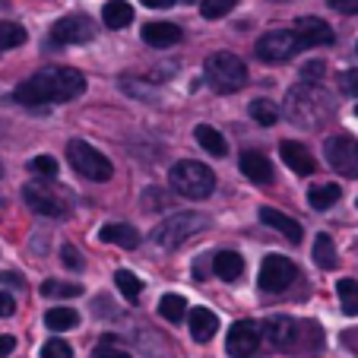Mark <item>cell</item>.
I'll use <instances>...</instances> for the list:
<instances>
[{"label":"cell","mask_w":358,"mask_h":358,"mask_svg":"<svg viewBox=\"0 0 358 358\" xmlns=\"http://www.w3.org/2000/svg\"><path fill=\"white\" fill-rule=\"evenodd\" d=\"M86 92V76L73 67H48L35 76L22 80L16 86V101L20 105H64Z\"/></svg>","instance_id":"obj_1"},{"label":"cell","mask_w":358,"mask_h":358,"mask_svg":"<svg viewBox=\"0 0 358 358\" xmlns=\"http://www.w3.org/2000/svg\"><path fill=\"white\" fill-rule=\"evenodd\" d=\"M333 115V101L320 86H295L285 95V117L298 127H317Z\"/></svg>","instance_id":"obj_2"},{"label":"cell","mask_w":358,"mask_h":358,"mask_svg":"<svg viewBox=\"0 0 358 358\" xmlns=\"http://www.w3.org/2000/svg\"><path fill=\"white\" fill-rule=\"evenodd\" d=\"M169 184L175 187V194L187 196V200H206L216 190V175L203 162L181 159V162H175L169 169Z\"/></svg>","instance_id":"obj_3"},{"label":"cell","mask_w":358,"mask_h":358,"mask_svg":"<svg viewBox=\"0 0 358 358\" xmlns=\"http://www.w3.org/2000/svg\"><path fill=\"white\" fill-rule=\"evenodd\" d=\"M203 76H206V83H210L216 92L229 95V92L244 89V83H248V67H244V61L238 55H231V51H216V55H210L206 64H203Z\"/></svg>","instance_id":"obj_4"},{"label":"cell","mask_w":358,"mask_h":358,"mask_svg":"<svg viewBox=\"0 0 358 358\" xmlns=\"http://www.w3.org/2000/svg\"><path fill=\"white\" fill-rule=\"evenodd\" d=\"M264 336L270 339L273 349H282V352H311L308 345V333L317 330V324H298L295 317L289 314H273L264 327Z\"/></svg>","instance_id":"obj_5"},{"label":"cell","mask_w":358,"mask_h":358,"mask_svg":"<svg viewBox=\"0 0 358 358\" xmlns=\"http://www.w3.org/2000/svg\"><path fill=\"white\" fill-rule=\"evenodd\" d=\"M203 229H210V219L203 213H178V216L165 219L156 231H152V241L162 250H178L181 244H187L190 238H196Z\"/></svg>","instance_id":"obj_6"},{"label":"cell","mask_w":358,"mask_h":358,"mask_svg":"<svg viewBox=\"0 0 358 358\" xmlns=\"http://www.w3.org/2000/svg\"><path fill=\"white\" fill-rule=\"evenodd\" d=\"M22 200L29 203V210L48 219H67L73 213V203L67 200V194H61L51 181H29L22 187Z\"/></svg>","instance_id":"obj_7"},{"label":"cell","mask_w":358,"mask_h":358,"mask_svg":"<svg viewBox=\"0 0 358 358\" xmlns=\"http://www.w3.org/2000/svg\"><path fill=\"white\" fill-rule=\"evenodd\" d=\"M67 162L73 165L76 175L89 178V181H108L115 175V165L101 156L95 146H89L86 140H70L67 143Z\"/></svg>","instance_id":"obj_8"},{"label":"cell","mask_w":358,"mask_h":358,"mask_svg":"<svg viewBox=\"0 0 358 358\" xmlns=\"http://www.w3.org/2000/svg\"><path fill=\"white\" fill-rule=\"evenodd\" d=\"M327 162L336 175L343 178H358V140L349 134H333L324 140Z\"/></svg>","instance_id":"obj_9"},{"label":"cell","mask_w":358,"mask_h":358,"mask_svg":"<svg viewBox=\"0 0 358 358\" xmlns=\"http://www.w3.org/2000/svg\"><path fill=\"white\" fill-rule=\"evenodd\" d=\"M298 276V266L292 264L289 257L282 254H266L264 264H260V276H257V285L264 292H285Z\"/></svg>","instance_id":"obj_10"},{"label":"cell","mask_w":358,"mask_h":358,"mask_svg":"<svg viewBox=\"0 0 358 358\" xmlns=\"http://www.w3.org/2000/svg\"><path fill=\"white\" fill-rule=\"evenodd\" d=\"M298 51L301 48H298V38L292 29H273V32L257 38V57L266 64H282L289 57H295Z\"/></svg>","instance_id":"obj_11"},{"label":"cell","mask_w":358,"mask_h":358,"mask_svg":"<svg viewBox=\"0 0 358 358\" xmlns=\"http://www.w3.org/2000/svg\"><path fill=\"white\" fill-rule=\"evenodd\" d=\"M260 343H264V330H260L257 320H238L229 330L225 349L231 358H257Z\"/></svg>","instance_id":"obj_12"},{"label":"cell","mask_w":358,"mask_h":358,"mask_svg":"<svg viewBox=\"0 0 358 358\" xmlns=\"http://www.w3.org/2000/svg\"><path fill=\"white\" fill-rule=\"evenodd\" d=\"M95 38V26L89 16H64L51 29V41L55 45H86Z\"/></svg>","instance_id":"obj_13"},{"label":"cell","mask_w":358,"mask_h":358,"mask_svg":"<svg viewBox=\"0 0 358 358\" xmlns=\"http://www.w3.org/2000/svg\"><path fill=\"white\" fill-rule=\"evenodd\" d=\"M292 32H295V38H298V48H320V45H333V41H336L333 29L327 26L324 20H317V16L298 20Z\"/></svg>","instance_id":"obj_14"},{"label":"cell","mask_w":358,"mask_h":358,"mask_svg":"<svg viewBox=\"0 0 358 358\" xmlns=\"http://www.w3.org/2000/svg\"><path fill=\"white\" fill-rule=\"evenodd\" d=\"M279 156H282V162L289 165L295 175H314L317 171V162H314V156L308 152V146H301V143L295 140H282L279 143Z\"/></svg>","instance_id":"obj_15"},{"label":"cell","mask_w":358,"mask_h":358,"mask_svg":"<svg viewBox=\"0 0 358 358\" xmlns=\"http://www.w3.org/2000/svg\"><path fill=\"white\" fill-rule=\"evenodd\" d=\"M260 222L270 225V229H276V231H282V235L289 238L292 244H301V238H304V231H301V225H298V219L285 216V213L273 210V206H260Z\"/></svg>","instance_id":"obj_16"},{"label":"cell","mask_w":358,"mask_h":358,"mask_svg":"<svg viewBox=\"0 0 358 358\" xmlns=\"http://www.w3.org/2000/svg\"><path fill=\"white\" fill-rule=\"evenodd\" d=\"M241 171L244 178H250L254 184H270L273 181V165L264 152H254V149H244L241 152Z\"/></svg>","instance_id":"obj_17"},{"label":"cell","mask_w":358,"mask_h":358,"mask_svg":"<svg viewBox=\"0 0 358 358\" xmlns=\"http://www.w3.org/2000/svg\"><path fill=\"white\" fill-rule=\"evenodd\" d=\"M187 324H190V336H194L196 343H210L219 330V317L210 308H194V311L187 314Z\"/></svg>","instance_id":"obj_18"},{"label":"cell","mask_w":358,"mask_h":358,"mask_svg":"<svg viewBox=\"0 0 358 358\" xmlns=\"http://www.w3.org/2000/svg\"><path fill=\"white\" fill-rule=\"evenodd\" d=\"M143 41L149 48H171L181 41V29L175 22H146L143 26Z\"/></svg>","instance_id":"obj_19"},{"label":"cell","mask_w":358,"mask_h":358,"mask_svg":"<svg viewBox=\"0 0 358 358\" xmlns=\"http://www.w3.org/2000/svg\"><path fill=\"white\" fill-rule=\"evenodd\" d=\"M99 238L105 244H117V248H136L140 244V231L134 229V225H127V222H111V225H105V229L99 231Z\"/></svg>","instance_id":"obj_20"},{"label":"cell","mask_w":358,"mask_h":358,"mask_svg":"<svg viewBox=\"0 0 358 358\" xmlns=\"http://www.w3.org/2000/svg\"><path fill=\"white\" fill-rule=\"evenodd\" d=\"M213 273L219 279H225V282H235L244 273V257L235 254V250H219L216 257H213Z\"/></svg>","instance_id":"obj_21"},{"label":"cell","mask_w":358,"mask_h":358,"mask_svg":"<svg viewBox=\"0 0 358 358\" xmlns=\"http://www.w3.org/2000/svg\"><path fill=\"white\" fill-rule=\"evenodd\" d=\"M101 20H105L108 29H127L134 22V7L127 0H108L105 10H101Z\"/></svg>","instance_id":"obj_22"},{"label":"cell","mask_w":358,"mask_h":358,"mask_svg":"<svg viewBox=\"0 0 358 358\" xmlns=\"http://www.w3.org/2000/svg\"><path fill=\"white\" fill-rule=\"evenodd\" d=\"M194 136H196V143H200L210 156H216V159H222L225 152H229V143H225V136L219 134L216 127H210V124H200V127L194 130Z\"/></svg>","instance_id":"obj_23"},{"label":"cell","mask_w":358,"mask_h":358,"mask_svg":"<svg viewBox=\"0 0 358 358\" xmlns=\"http://www.w3.org/2000/svg\"><path fill=\"white\" fill-rule=\"evenodd\" d=\"M339 196H343V187H339V184H314V187L308 190V203H311L317 213L330 210Z\"/></svg>","instance_id":"obj_24"},{"label":"cell","mask_w":358,"mask_h":358,"mask_svg":"<svg viewBox=\"0 0 358 358\" xmlns=\"http://www.w3.org/2000/svg\"><path fill=\"white\" fill-rule=\"evenodd\" d=\"M314 264H317L320 270H333V266H336V248H333V238L327 235V231H320V235L314 238Z\"/></svg>","instance_id":"obj_25"},{"label":"cell","mask_w":358,"mask_h":358,"mask_svg":"<svg viewBox=\"0 0 358 358\" xmlns=\"http://www.w3.org/2000/svg\"><path fill=\"white\" fill-rule=\"evenodd\" d=\"M248 115L254 117L260 127H273V124L279 121V108L273 105L270 99H254V101L248 105Z\"/></svg>","instance_id":"obj_26"},{"label":"cell","mask_w":358,"mask_h":358,"mask_svg":"<svg viewBox=\"0 0 358 358\" xmlns=\"http://www.w3.org/2000/svg\"><path fill=\"white\" fill-rule=\"evenodd\" d=\"M336 295H339V304L349 317L358 314V279H339L336 282Z\"/></svg>","instance_id":"obj_27"},{"label":"cell","mask_w":358,"mask_h":358,"mask_svg":"<svg viewBox=\"0 0 358 358\" xmlns=\"http://www.w3.org/2000/svg\"><path fill=\"white\" fill-rule=\"evenodd\" d=\"M159 314H162L165 320H171V324H181L184 314H187V301H184L181 295H162V301H159Z\"/></svg>","instance_id":"obj_28"},{"label":"cell","mask_w":358,"mask_h":358,"mask_svg":"<svg viewBox=\"0 0 358 358\" xmlns=\"http://www.w3.org/2000/svg\"><path fill=\"white\" fill-rule=\"evenodd\" d=\"M45 324L51 327V330H70V327L80 324V314L73 311V308H51V311L45 314Z\"/></svg>","instance_id":"obj_29"},{"label":"cell","mask_w":358,"mask_h":358,"mask_svg":"<svg viewBox=\"0 0 358 358\" xmlns=\"http://www.w3.org/2000/svg\"><path fill=\"white\" fill-rule=\"evenodd\" d=\"M26 41V29L20 22L3 20L0 22V51H10V48H20Z\"/></svg>","instance_id":"obj_30"},{"label":"cell","mask_w":358,"mask_h":358,"mask_svg":"<svg viewBox=\"0 0 358 358\" xmlns=\"http://www.w3.org/2000/svg\"><path fill=\"white\" fill-rule=\"evenodd\" d=\"M115 282H117V289H121V295H124V298H130V301H136V298H140V292H143V279L136 276V273H130V270H117V273H115Z\"/></svg>","instance_id":"obj_31"},{"label":"cell","mask_w":358,"mask_h":358,"mask_svg":"<svg viewBox=\"0 0 358 358\" xmlns=\"http://www.w3.org/2000/svg\"><path fill=\"white\" fill-rule=\"evenodd\" d=\"M83 292V285L76 282H57V279H45L41 282V295L45 298H76Z\"/></svg>","instance_id":"obj_32"},{"label":"cell","mask_w":358,"mask_h":358,"mask_svg":"<svg viewBox=\"0 0 358 358\" xmlns=\"http://www.w3.org/2000/svg\"><path fill=\"white\" fill-rule=\"evenodd\" d=\"M238 0H200V16L203 20H222L225 13L235 10Z\"/></svg>","instance_id":"obj_33"},{"label":"cell","mask_w":358,"mask_h":358,"mask_svg":"<svg viewBox=\"0 0 358 358\" xmlns=\"http://www.w3.org/2000/svg\"><path fill=\"white\" fill-rule=\"evenodd\" d=\"M41 358H73V349H70V343H64L61 336H51L41 345Z\"/></svg>","instance_id":"obj_34"},{"label":"cell","mask_w":358,"mask_h":358,"mask_svg":"<svg viewBox=\"0 0 358 358\" xmlns=\"http://www.w3.org/2000/svg\"><path fill=\"white\" fill-rule=\"evenodd\" d=\"M29 169L41 178H57V159L55 156H35L32 162H29Z\"/></svg>","instance_id":"obj_35"},{"label":"cell","mask_w":358,"mask_h":358,"mask_svg":"<svg viewBox=\"0 0 358 358\" xmlns=\"http://www.w3.org/2000/svg\"><path fill=\"white\" fill-rule=\"evenodd\" d=\"M324 70H327L324 61H308V64L301 67V80H304V83H317L320 76H324Z\"/></svg>","instance_id":"obj_36"},{"label":"cell","mask_w":358,"mask_h":358,"mask_svg":"<svg viewBox=\"0 0 358 358\" xmlns=\"http://www.w3.org/2000/svg\"><path fill=\"white\" fill-rule=\"evenodd\" d=\"M61 260H64V266H67V270H83V257L76 254L73 244H64V248H61Z\"/></svg>","instance_id":"obj_37"},{"label":"cell","mask_w":358,"mask_h":358,"mask_svg":"<svg viewBox=\"0 0 358 358\" xmlns=\"http://www.w3.org/2000/svg\"><path fill=\"white\" fill-rule=\"evenodd\" d=\"M339 86H343V92H345V95L358 99V70H345V73L339 76Z\"/></svg>","instance_id":"obj_38"},{"label":"cell","mask_w":358,"mask_h":358,"mask_svg":"<svg viewBox=\"0 0 358 358\" xmlns=\"http://www.w3.org/2000/svg\"><path fill=\"white\" fill-rule=\"evenodd\" d=\"M327 3L345 16H358V0H327Z\"/></svg>","instance_id":"obj_39"},{"label":"cell","mask_w":358,"mask_h":358,"mask_svg":"<svg viewBox=\"0 0 358 358\" xmlns=\"http://www.w3.org/2000/svg\"><path fill=\"white\" fill-rule=\"evenodd\" d=\"M95 358H134V355L124 349H115V345H99V349H95Z\"/></svg>","instance_id":"obj_40"},{"label":"cell","mask_w":358,"mask_h":358,"mask_svg":"<svg viewBox=\"0 0 358 358\" xmlns=\"http://www.w3.org/2000/svg\"><path fill=\"white\" fill-rule=\"evenodd\" d=\"M13 311H16L13 295H7V292H0V317H13Z\"/></svg>","instance_id":"obj_41"},{"label":"cell","mask_w":358,"mask_h":358,"mask_svg":"<svg viewBox=\"0 0 358 358\" xmlns=\"http://www.w3.org/2000/svg\"><path fill=\"white\" fill-rule=\"evenodd\" d=\"M13 349H16V339H13V336H3V333H0V358H7Z\"/></svg>","instance_id":"obj_42"},{"label":"cell","mask_w":358,"mask_h":358,"mask_svg":"<svg viewBox=\"0 0 358 358\" xmlns=\"http://www.w3.org/2000/svg\"><path fill=\"white\" fill-rule=\"evenodd\" d=\"M146 200H156L152 206H149V210H162V206H165V194H162V190H149Z\"/></svg>","instance_id":"obj_43"},{"label":"cell","mask_w":358,"mask_h":358,"mask_svg":"<svg viewBox=\"0 0 358 358\" xmlns=\"http://www.w3.org/2000/svg\"><path fill=\"white\" fill-rule=\"evenodd\" d=\"M146 7H156V10H169V7H175V3H181V0H143Z\"/></svg>","instance_id":"obj_44"},{"label":"cell","mask_w":358,"mask_h":358,"mask_svg":"<svg viewBox=\"0 0 358 358\" xmlns=\"http://www.w3.org/2000/svg\"><path fill=\"white\" fill-rule=\"evenodd\" d=\"M0 178H3V165H0Z\"/></svg>","instance_id":"obj_45"},{"label":"cell","mask_w":358,"mask_h":358,"mask_svg":"<svg viewBox=\"0 0 358 358\" xmlns=\"http://www.w3.org/2000/svg\"><path fill=\"white\" fill-rule=\"evenodd\" d=\"M355 115H358V108H355Z\"/></svg>","instance_id":"obj_46"}]
</instances>
